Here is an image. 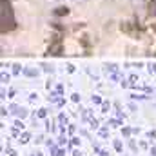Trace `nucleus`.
<instances>
[{
	"mask_svg": "<svg viewBox=\"0 0 156 156\" xmlns=\"http://www.w3.org/2000/svg\"><path fill=\"white\" fill-rule=\"evenodd\" d=\"M0 4H2V9H0V22H2V31H5V29H11V27L15 26V18H13V11H11L9 2L0 0Z\"/></svg>",
	"mask_w": 156,
	"mask_h": 156,
	"instance_id": "f257e3e1",
	"label": "nucleus"
},
{
	"mask_svg": "<svg viewBox=\"0 0 156 156\" xmlns=\"http://www.w3.org/2000/svg\"><path fill=\"white\" fill-rule=\"evenodd\" d=\"M11 113L16 115V116H20V118H24L27 115V111H26L24 107H18V105H11Z\"/></svg>",
	"mask_w": 156,
	"mask_h": 156,
	"instance_id": "f03ea898",
	"label": "nucleus"
},
{
	"mask_svg": "<svg viewBox=\"0 0 156 156\" xmlns=\"http://www.w3.org/2000/svg\"><path fill=\"white\" fill-rule=\"evenodd\" d=\"M94 151H96V153H100V156H109V153H107L105 149H102L100 145H94Z\"/></svg>",
	"mask_w": 156,
	"mask_h": 156,
	"instance_id": "7ed1b4c3",
	"label": "nucleus"
},
{
	"mask_svg": "<svg viewBox=\"0 0 156 156\" xmlns=\"http://www.w3.org/2000/svg\"><path fill=\"white\" fill-rule=\"evenodd\" d=\"M24 73H26L27 76H37V75H38V71H37V69H26Z\"/></svg>",
	"mask_w": 156,
	"mask_h": 156,
	"instance_id": "20e7f679",
	"label": "nucleus"
},
{
	"mask_svg": "<svg viewBox=\"0 0 156 156\" xmlns=\"http://www.w3.org/2000/svg\"><path fill=\"white\" fill-rule=\"evenodd\" d=\"M29 138H31V136H29V133H24V134H20V142H22V144H26Z\"/></svg>",
	"mask_w": 156,
	"mask_h": 156,
	"instance_id": "39448f33",
	"label": "nucleus"
},
{
	"mask_svg": "<svg viewBox=\"0 0 156 156\" xmlns=\"http://www.w3.org/2000/svg\"><path fill=\"white\" fill-rule=\"evenodd\" d=\"M115 149H116L118 153L122 151V142H120V140H115Z\"/></svg>",
	"mask_w": 156,
	"mask_h": 156,
	"instance_id": "423d86ee",
	"label": "nucleus"
},
{
	"mask_svg": "<svg viewBox=\"0 0 156 156\" xmlns=\"http://www.w3.org/2000/svg\"><path fill=\"white\" fill-rule=\"evenodd\" d=\"M107 134H109V131H107L105 127H104V129H100V136H104V138H105Z\"/></svg>",
	"mask_w": 156,
	"mask_h": 156,
	"instance_id": "0eeeda50",
	"label": "nucleus"
},
{
	"mask_svg": "<svg viewBox=\"0 0 156 156\" xmlns=\"http://www.w3.org/2000/svg\"><path fill=\"white\" fill-rule=\"evenodd\" d=\"M58 145H60V147L66 145V136H60V138H58Z\"/></svg>",
	"mask_w": 156,
	"mask_h": 156,
	"instance_id": "6e6552de",
	"label": "nucleus"
},
{
	"mask_svg": "<svg viewBox=\"0 0 156 156\" xmlns=\"http://www.w3.org/2000/svg\"><path fill=\"white\" fill-rule=\"evenodd\" d=\"M45 115H47V113H45V109H40L37 116H38V118H45Z\"/></svg>",
	"mask_w": 156,
	"mask_h": 156,
	"instance_id": "1a4fd4ad",
	"label": "nucleus"
},
{
	"mask_svg": "<svg viewBox=\"0 0 156 156\" xmlns=\"http://www.w3.org/2000/svg\"><path fill=\"white\" fill-rule=\"evenodd\" d=\"M109 125H113V127H118V125H120V122H118V120H109Z\"/></svg>",
	"mask_w": 156,
	"mask_h": 156,
	"instance_id": "9d476101",
	"label": "nucleus"
},
{
	"mask_svg": "<svg viewBox=\"0 0 156 156\" xmlns=\"http://www.w3.org/2000/svg\"><path fill=\"white\" fill-rule=\"evenodd\" d=\"M131 133H133V131H131V129H129V127H125V129H123V136H129V134H131Z\"/></svg>",
	"mask_w": 156,
	"mask_h": 156,
	"instance_id": "9b49d317",
	"label": "nucleus"
},
{
	"mask_svg": "<svg viewBox=\"0 0 156 156\" xmlns=\"http://www.w3.org/2000/svg\"><path fill=\"white\" fill-rule=\"evenodd\" d=\"M58 120H60V123H66V122H67V118L64 116V115H60V116H58Z\"/></svg>",
	"mask_w": 156,
	"mask_h": 156,
	"instance_id": "f8f14e48",
	"label": "nucleus"
},
{
	"mask_svg": "<svg viewBox=\"0 0 156 156\" xmlns=\"http://www.w3.org/2000/svg\"><path fill=\"white\" fill-rule=\"evenodd\" d=\"M24 125H22V122H15V129H22Z\"/></svg>",
	"mask_w": 156,
	"mask_h": 156,
	"instance_id": "ddd939ff",
	"label": "nucleus"
},
{
	"mask_svg": "<svg viewBox=\"0 0 156 156\" xmlns=\"http://www.w3.org/2000/svg\"><path fill=\"white\" fill-rule=\"evenodd\" d=\"M151 9H153V13L156 15V0H153V4H151Z\"/></svg>",
	"mask_w": 156,
	"mask_h": 156,
	"instance_id": "4468645a",
	"label": "nucleus"
},
{
	"mask_svg": "<svg viewBox=\"0 0 156 156\" xmlns=\"http://www.w3.org/2000/svg\"><path fill=\"white\" fill-rule=\"evenodd\" d=\"M71 144H73V145H78V144H80V140H78V138H73V140H71Z\"/></svg>",
	"mask_w": 156,
	"mask_h": 156,
	"instance_id": "2eb2a0df",
	"label": "nucleus"
},
{
	"mask_svg": "<svg viewBox=\"0 0 156 156\" xmlns=\"http://www.w3.org/2000/svg\"><path fill=\"white\" fill-rule=\"evenodd\" d=\"M93 102H94V104H100V102H102V100H100V98H98V96H93Z\"/></svg>",
	"mask_w": 156,
	"mask_h": 156,
	"instance_id": "dca6fc26",
	"label": "nucleus"
},
{
	"mask_svg": "<svg viewBox=\"0 0 156 156\" xmlns=\"http://www.w3.org/2000/svg\"><path fill=\"white\" fill-rule=\"evenodd\" d=\"M7 154H9V156H16V153H15L13 149H9V151H7Z\"/></svg>",
	"mask_w": 156,
	"mask_h": 156,
	"instance_id": "f3484780",
	"label": "nucleus"
},
{
	"mask_svg": "<svg viewBox=\"0 0 156 156\" xmlns=\"http://www.w3.org/2000/svg\"><path fill=\"white\" fill-rule=\"evenodd\" d=\"M73 156H80V153H78V151H75V153H73Z\"/></svg>",
	"mask_w": 156,
	"mask_h": 156,
	"instance_id": "a211bd4d",
	"label": "nucleus"
},
{
	"mask_svg": "<svg viewBox=\"0 0 156 156\" xmlns=\"http://www.w3.org/2000/svg\"><path fill=\"white\" fill-rule=\"evenodd\" d=\"M31 156H42V153H35V154H31Z\"/></svg>",
	"mask_w": 156,
	"mask_h": 156,
	"instance_id": "6ab92c4d",
	"label": "nucleus"
},
{
	"mask_svg": "<svg viewBox=\"0 0 156 156\" xmlns=\"http://www.w3.org/2000/svg\"><path fill=\"white\" fill-rule=\"evenodd\" d=\"M133 2H134V4H140V2H142V0H133Z\"/></svg>",
	"mask_w": 156,
	"mask_h": 156,
	"instance_id": "aec40b11",
	"label": "nucleus"
}]
</instances>
